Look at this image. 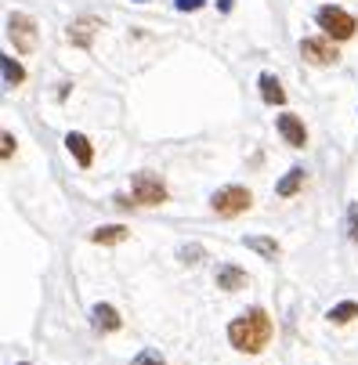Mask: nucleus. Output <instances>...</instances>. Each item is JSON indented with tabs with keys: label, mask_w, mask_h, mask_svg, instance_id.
I'll return each mask as SVG.
<instances>
[{
	"label": "nucleus",
	"mask_w": 358,
	"mask_h": 365,
	"mask_svg": "<svg viewBox=\"0 0 358 365\" xmlns=\"http://www.w3.org/2000/svg\"><path fill=\"white\" fill-rule=\"evenodd\" d=\"M272 333H275V326L265 307H250L228 322V344L242 354H261L272 344Z\"/></svg>",
	"instance_id": "f257e3e1"
},
{
	"label": "nucleus",
	"mask_w": 358,
	"mask_h": 365,
	"mask_svg": "<svg viewBox=\"0 0 358 365\" xmlns=\"http://www.w3.org/2000/svg\"><path fill=\"white\" fill-rule=\"evenodd\" d=\"M210 206H214L218 217L232 221V217H239V214L250 210L253 195H250V188H242V185H228V188H218V192L210 195Z\"/></svg>",
	"instance_id": "f03ea898"
},
{
	"label": "nucleus",
	"mask_w": 358,
	"mask_h": 365,
	"mask_svg": "<svg viewBox=\"0 0 358 365\" xmlns=\"http://www.w3.org/2000/svg\"><path fill=\"white\" fill-rule=\"evenodd\" d=\"M315 22H319V29L329 36V40H351L354 36V29H358V19L354 15H347L344 8H337V4H326V8H319L315 11Z\"/></svg>",
	"instance_id": "7ed1b4c3"
},
{
	"label": "nucleus",
	"mask_w": 358,
	"mask_h": 365,
	"mask_svg": "<svg viewBox=\"0 0 358 365\" xmlns=\"http://www.w3.org/2000/svg\"><path fill=\"white\" fill-rule=\"evenodd\" d=\"M8 40L15 43V51H19V55H33V51H36V43H40L36 19H33V15H22V11L8 15Z\"/></svg>",
	"instance_id": "20e7f679"
},
{
	"label": "nucleus",
	"mask_w": 358,
	"mask_h": 365,
	"mask_svg": "<svg viewBox=\"0 0 358 365\" xmlns=\"http://www.w3.org/2000/svg\"><path fill=\"white\" fill-rule=\"evenodd\" d=\"M300 55H304V62H308V66H319V69L340 62L337 40H329L326 33H322V36H304V40H300Z\"/></svg>",
	"instance_id": "39448f33"
},
{
	"label": "nucleus",
	"mask_w": 358,
	"mask_h": 365,
	"mask_svg": "<svg viewBox=\"0 0 358 365\" xmlns=\"http://www.w3.org/2000/svg\"><path fill=\"white\" fill-rule=\"evenodd\" d=\"M131 199H134V206H160V202H167V185L141 170L131 178Z\"/></svg>",
	"instance_id": "423d86ee"
},
{
	"label": "nucleus",
	"mask_w": 358,
	"mask_h": 365,
	"mask_svg": "<svg viewBox=\"0 0 358 365\" xmlns=\"http://www.w3.org/2000/svg\"><path fill=\"white\" fill-rule=\"evenodd\" d=\"M98 29H101V19H94V15H80V19H73V22L66 26V40H69L73 47L87 51Z\"/></svg>",
	"instance_id": "0eeeda50"
},
{
	"label": "nucleus",
	"mask_w": 358,
	"mask_h": 365,
	"mask_svg": "<svg viewBox=\"0 0 358 365\" xmlns=\"http://www.w3.org/2000/svg\"><path fill=\"white\" fill-rule=\"evenodd\" d=\"M275 127H279V134H282V141H286L290 148H304V145H308V130H304V120H300V116L282 113V116L275 120Z\"/></svg>",
	"instance_id": "6e6552de"
},
{
	"label": "nucleus",
	"mask_w": 358,
	"mask_h": 365,
	"mask_svg": "<svg viewBox=\"0 0 358 365\" xmlns=\"http://www.w3.org/2000/svg\"><path fill=\"white\" fill-rule=\"evenodd\" d=\"M91 326H94L98 333H120L123 319H120V311H116L113 304H94V307H91Z\"/></svg>",
	"instance_id": "1a4fd4ad"
},
{
	"label": "nucleus",
	"mask_w": 358,
	"mask_h": 365,
	"mask_svg": "<svg viewBox=\"0 0 358 365\" xmlns=\"http://www.w3.org/2000/svg\"><path fill=\"white\" fill-rule=\"evenodd\" d=\"M66 148H69V155H73V160H76L83 170L94 163V148H91V138H87V134L69 130V134H66Z\"/></svg>",
	"instance_id": "9d476101"
},
{
	"label": "nucleus",
	"mask_w": 358,
	"mask_h": 365,
	"mask_svg": "<svg viewBox=\"0 0 358 365\" xmlns=\"http://www.w3.org/2000/svg\"><path fill=\"white\" fill-rule=\"evenodd\" d=\"M214 282H218V289H225V293H239V289H246L250 279H246V272L235 268V264H218Z\"/></svg>",
	"instance_id": "9b49d317"
},
{
	"label": "nucleus",
	"mask_w": 358,
	"mask_h": 365,
	"mask_svg": "<svg viewBox=\"0 0 358 365\" xmlns=\"http://www.w3.org/2000/svg\"><path fill=\"white\" fill-rule=\"evenodd\" d=\"M304 181H308V170H304V167H290L286 178L275 185V195H279V199H293V195L304 188Z\"/></svg>",
	"instance_id": "f8f14e48"
},
{
	"label": "nucleus",
	"mask_w": 358,
	"mask_h": 365,
	"mask_svg": "<svg viewBox=\"0 0 358 365\" xmlns=\"http://www.w3.org/2000/svg\"><path fill=\"white\" fill-rule=\"evenodd\" d=\"M257 87H261L265 106H286V91H282V83H279V76H275V73H261Z\"/></svg>",
	"instance_id": "ddd939ff"
},
{
	"label": "nucleus",
	"mask_w": 358,
	"mask_h": 365,
	"mask_svg": "<svg viewBox=\"0 0 358 365\" xmlns=\"http://www.w3.org/2000/svg\"><path fill=\"white\" fill-rule=\"evenodd\" d=\"M123 239H131V228L127 225H101V228L91 232V242L94 246H116Z\"/></svg>",
	"instance_id": "4468645a"
},
{
	"label": "nucleus",
	"mask_w": 358,
	"mask_h": 365,
	"mask_svg": "<svg viewBox=\"0 0 358 365\" xmlns=\"http://www.w3.org/2000/svg\"><path fill=\"white\" fill-rule=\"evenodd\" d=\"M0 76H4V87H8V91H15V87L26 83V69H22V62H15L11 55L0 58Z\"/></svg>",
	"instance_id": "2eb2a0df"
},
{
	"label": "nucleus",
	"mask_w": 358,
	"mask_h": 365,
	"mask_svg": "<svg viewBox=\"0 0 358 365\" xmlns=\"http://www.w3.org/2000/svg\"><path fill=\"white\" fill-rule=\"evenodd\" d=\"M242 246H246V250H253V253H261L265 260H275V257H279V242H275V239H268V235H246V239H242Z\"/></svg>",
	"instance_id": "dca6fc26"
},
{
	"label": "nucleus",
	"mask_w": 358,
	"mask_h": 365,
	"mask_svg": "<svg viewBox=\"0 0 358 365\" xmlns=\"http://www.w3.org/2000/svg\"><path fill=\"white\" fill-rule=\"evenodd\" d=\"M326 319H329L333 326H347V322L358 319V304H354V300H340V304H333V307L326 311Z\"/></svg>",
	"instance_id": "f3484780"
},
{
	"label": "nucleus",
	"mask_w": 358,
	"mask_h": 365,
	"mask_svg": "<svg viewBox=\"0 0 358 365\" xmlns=\"http://www.w3.org/2000/svg\"><path fill=\"white\" fill-rule=\"evenodd\" d=\"M203 257H207V250H203L199 242H192V246H181V250H178V260H181V264H199Z\"/></svg>",
	"instance_id": "a211bd4d"
},
{
	"label": "nucleus",
	"mask_w": 358,
	"mask_h": 365,
	"mask_svg": "<svg viewBox=\"0 0 358 365\" xmlns=\"http://www.w3.org/2000/svg\"><path fill=\"white\" fill-rule=\"evenodd\" d=\"M134 365H170V361H167L160 351H152V347H148V351H141V354L134 358Z\"/></svg>",
	"instance_id": "6ab92c4d"
},
{
	"label": "nucleus",
	"mask_w": 358,
	"mask_h": 365,
	"mask_svg": "<svg viewBox=\"0 0 358 365\" xmlns=\"http://www.w3.org/2000/svg\"><path fill=\"white\" fill-rule=\"evenodd\" d=\"M0 141H4L0 155H4V160H11V155H15V134H11V130H4V138H0Z\"/></svg>",
	"instance_id": "aec40b11"
},
{
	"label": "nucleus",
	"mask_w": 358,
	"mask_h": 365,
	"mask_svg": "<svg viewBox=\"0 0 358 365\" xmlns=\"http://www.w3.org/2000/svg\"><path fill=\"white\" fill-rule=\"evenodd\" d=\"M203 4H207V0H174V8H178V11H199Z\"/></svg>",
	"instance_id": "412c9836"
},
{
	"label": "nucleus",
	"mask_w": 358,
	"mask_h": 365,
	"mask_svg": "<svg viewBox=\"0 0 358 365\" xmlns=\"http://www.w3.org/2000/svg\"><path fill=\"white\" fill-rule=\"evenodd\" d=\"M134 4H145V0H134Z\"/></svg>",
	"instance_id": "4be33fe9"
}]
</instances>
